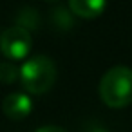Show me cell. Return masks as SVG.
<instances>
[{
  "instance_id": "cell-1",
  "label": "cell",
  "mask_w": 132,
  "mask_h": 132,
  "mask_svg": "<svg viewBox=\"0 0 132 132\" xmlns=\"http://www.w3.org/2000/svg\"><path fill=\"white\" fill-rule=\"evenodd\" d=\"M100 98L112 109H121L132 103V69L116 65L100 80Z\"/></svg>"
},
{
  "instance_id": "cell-7",
  "label": "cell",
  "mask_w": 132,
  "mask_h": 132,
  "mask_svg": "<svg viewBox=\"0 0 132 132\" xmlns=\"http://www.w3.org/2000/svg\"><path fill=\"white\" fill-rule=\"evenodd\" d=\"M35 132H67V130L62 128V127H58V125H44V127L36 128Z\"/></svg>"
},
{
  "instance_id": "cell-5",
  "label": "cell",
  "mask_w": 132,
  "mask_h": 132,
  "mask_svg": "<svg viewBox=\"0 0 132 132\" xmlns=\"http://www.w3.org/2000/svg\"><path fill=\"white\" fill-rule=\"evenodd\" d=\"M107 4L103 0H71L69 2V9L72 11V15L83 16V18H94L100 16L105 11Z\"/></svg>"
},
{
  "instance_id": "cell-6",
  "label": "cell",
  "mask_w": 132,
  "mask_h": 132,
  "mask_svg": "<svg viewBox=\"0 0 132 132\" xmlns=\"http://www.w3.org/2000/svg\"><path fill=\"white\" fill-rule=\"evenodd\" d=\"M16 78H20V67L13 65L11 62H0V81L13 83Z\"/></svg>"
},
{
  "instance_id": "cell-3",
  "label": "cell",
  "mask_w": 132,
  "mask_h": 132,
  "mask_svg": "<svg viewBox=\"0 0 132 132\" xmlns=\"http://www.w3.org/2000/svg\"><path fill=\"white\" fill-rule=\"evenodd\" d=\"M31 44H33L31 33L20 26H11L0 35V49L11 60L26 58L27 53L31 51Z\"/></svg>"
},
{
  "instance_id": "cell-4",
  "label": "cell",
  "mask_w": 132,
  "mask_h": 132,
  "mask_svg": "<svg viewBox=\"0 0 132 132\" xmlns=\"http://www.w3.org/2000/svg\"><path fill=\"white\" fill-rule=\"evenodd\" d=\"M2 110L11 119H22V118L29 116V112L33 110V100H31V96L27 92L15 90V92L7 94L4 98Z\"/></svg>"
},
{
  "instance_id": "cell-8",
  "label": "cell",
  "mask_w": 132,
  "mask_h": 132,
  "mask_svg": "<svg viewBox=\"0 0 132 132\" xmlns=\"http://www.w3.org/2000/svg\"><path fill=\"white\" fill-rule=\"evenodd\" d=\"M90 132H109L107 128H101V127H96V128H92Z\"/></svg>"
},
{
  "instance_id": "cell-2",
  "label": "cell",
  "mask_w": 132,
  "mask_h": 132,
  "mask_svg": "<svg viewBox=\"0 0 132 132\" xmlns=\"http://www.w3.org/2000/svg\"><path fill=\"white\" fill-rule=\"evenodd\" d=\"M20 80L27 92L42 94L56 80V63L47 54H35L20 65Z\"/></svg>"
}]
</instances>
